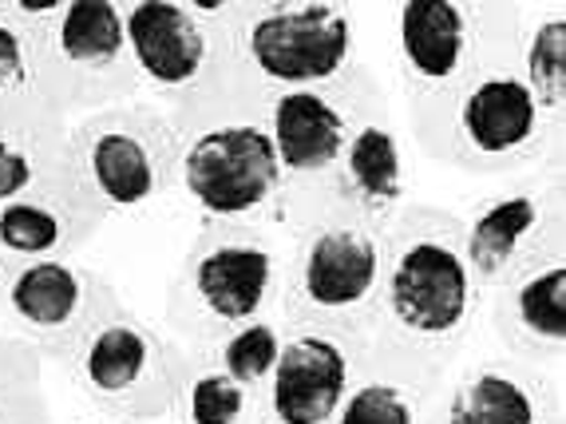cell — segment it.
<instances>
[{
  "label": "cell",
  "mask_w": 566,
  "mask_h": 424,
  "mask_svg": "<svg viewBox=\"0 0 566 424\" xmlns=\"http://www.w3.org/2000/svg\"><path fill=\"white\" fill-rule=\"evenodd\" d=\"M182 143L187 135L175 120L143 95L67 123L72 167L107 218L147 215L179 190Z\"/></svg>",
  "instance_id": "obj_9"
},
{
  "label": "cell",
  "mask_w": 566,
  "mask_h": 424,
  "mask_svg": "<svg viewBox=\"0 0 566 424\" xmlns=\"http://www.w3.org/2000/svg\"><path fill=\"white\" fill-rule=\"evenodd\" d=\"M558 421L555 385L511 358H483L460 369L436 424H551Z\"/></svg>",
  "instance_id": "obj_19"
},
{
  "label": "cell",
  "mask_w": 566,
  "mask_h": 424,
  "mask_svg": "<svg viewBox=\"0 0 566 424\" xmlns=\"http://www.w3.org/2000/svg\"><path fill=\"white\" fill-rule=\"evenodd\" d=\"M234 60L245 104L302 87H322L357 68V24L329 0H262L238 4Z\"/></svg>",
  "instance_id": "obj_7"
},
{
  "label": "cell",
  "mask_w": 566,
  "mask_h": 424,
  "mask_svg": "<svg viewBox=\"0 0 566 424\" xmlns=\"http://www.w3.org/2000/svg\"><path fill=\"white\" fill-rule=\"evenodd\" d=\"M67 167V123L52 112L0 115V207L32 195Z\"/></svg>",
  "instance_id": "obj_20"
},
{
  "label": "cell",
  "mask_w": 566,
  "mask_h": 424,
  "mask_svg": "<svg viewBox=\"0 0 566 424\" xmlns=\"http://www.w3.org/2000/svg\"><path fill=\"white\" fill-rule=\"evenodd\" d=\"M9 12L29 24L36 48L40 100L64 123L104 112L139 95L132 48L115 0H56L29 4L9 0Z\"/></svg>",
  "instance_id": "obj_4"
},
{
  "label": "cell",
  "mask_w": 566,
  "mask_h": 424,
  "mask_svg": "<svg viewBox=\"0 0 566 424\" xmlns=\"http://www.w3.org/2000/svg\"><path fill=\"white\" fill-rule=\"evenodd\" d=\"M416 139L432 159L468 175H515L538 159H558L563 147L515 64V48L475 68Z\"/></svg>",
  "instance_id": "obj_5"
},
{
  "label": "cell",
  "mask_w": 566,
  "mask_h": 424,
  "mask_svg": "<svg viewBox=\"0 0 566 424\" xmlns=\"http://www.w3.org/2000/svg\"><path fill=\"white\" fill-rule=\"evenodd\" d=\"M515 64L527 80L531 95L538 100L547 123L563 135L566 115V17L551 9L527 29V37L515 48Z\"/></svg>",
  "instance_id": "obj_21"
},
{
  "label": "cell",
  "mask_w": 566,
  "mask_h": 424,
  "mask_svg": "<svg viewBox=\"0 0 566 424\" xmlns=\"http://www.w3.org/2000/svg\"><path fill=\"white\" fill-rule=\"evenodd\" d=\"M40 107H44V100H40V84H36L32 32L29 24H20L12 17L9 0H4V17H0V115L40 112Z\"/></svg>",
  "instance_id": "obj_25"
},
{
  "label": "cell",
  "mask_w": 566,
  "mask_h": 424,
  "mask_svg": "<svg viewBox=\"0 0 566 424\" xmlns=\"http://www.w3.org/2000/svg\"><path fill=\"white\" fill-rule=\"evenodd\" d=\"M483 313L511 361L543 378L558 373L566 345V262L555 258L523 273L520 282L495 290L483 298Z\"/></svg>",
  "instance_id": "obj_18"
},
{
  "label": "cell",
  "mask_w": 566,
  "mask_h": 424,
  "mask_svg": "<svg viewBox=\"0 0 566 424\" xmlns=\"http://www.w3.org/2000/svg\"><path fill=\"white\" fill-rule=\"evenodd\" d=\"M119 302V290L80 258H0V333L32 345L40 361L67 365Z\"/></svg>",
  "instance_id": "obj_13"
},
{
  "label": "cell",
  "mask_w": 566,
  "mask_h": 424,
  "mask_svg": "<svg viewBox=\"0 0 566 424\" xmlns=\"http://www.w3.org/2000/svg\"><path fill=\"white\" fill-rule=\"evenodd\" d=\"M48 424H56V421H48ZM76 424H127V421H107V416H95V421H76Z\"/></svg>",
  "instance_id": "obj_28"
},
{
  "label": "cell",
  "mask_w": 566,
  "mask_h": 424,
  "mask_svg": "<svg viewBox=\"0 0 566 424\" xmlns=\"http://www.w3.org/2000/svg\"><path fill=\"white\" fill-rule=\"evenodd\" d=\"M254 401L258 396L222 369L195 361L167 424H254Z\"/></svg>",
  "instance_id": "obj_23"
},
{
  "label": "cell",
  "mask_w": 566,
  "mask_h": 424,
  "mask_svg": "<svg viewBox=\"0 0 566 424\" xmlns=\"http://www.w3.org/2000/svg\"><path fill=\"white\" fill-rule=\"evenodd\" d=\"M365 365V333L290 330L282 358L254 401V424H333Z\"/></svg>",
  "instance_id": "obj_15"
},
{
  "label": "cell",
  "mask_w": 566,
  "mask_h": 424,
  "mask_svg": "<svg viewBox=\"0 0 566 424\" xmlns=\"http://www.w3.org/2000/svg\"><path fill=\"white\" fill-rule=\"evenodd\" d=\"M377 107H385V92H380L377 76L360 64L333 84L265 100L262 120L285 175V203L277 227H302L317 210L353 132Z\"/></svg>",
  "instance_id": "obj_10"
},
{
  "label": "cell",
  "mask_w": 566,
  "mask_h": 424,
  "mask_svg": "<svg viewBox=\"0 0 566 424\" xmlns=\"http://www.w3.org/2000/svg\"><path fill=\"white\" fill-rule=\"evenodd\" d=\"M385 235L337 210L285 230L277 318L285 330L368 333L377 313Z\"/></svg>",
  "instance_id": "obj_6"
},
{
  "label": "cell",
  "mask_w": 566,
  "mask_h": 424,
  "mask_svg": "<svg viewBox=\"0 0 566 424\" xmlns=\"http://www.w3.org/2000/svg\"><path fill=\"white\" fill-rule=\"evenodd\" d=\"M515 40L507 17L460 0H408L397 12V56L412 132L428 127L436 112L468 84L475 68L500 56Z\"/></svg>",
  "instance_id": "obj_12"
},
{
  "label": "cell",
  "mask_w": 566,
  "mask_h": 424,
  "mask_svg": "<svg viewBox=\"0 0 566 424\" xmlns=\"http://www.w3.org/2000/svg\"><path fill=\"white\" fill-rule=\"evenodd\" d=\"M238 0H132L123 29L139 95L159 104L182 135L245 104L234 60Z\"/></svg>",
  "instance_id": "obj_2"
},
{
  "label": "cell",
  "mask_w": 566,
  "mask_h": 424,
  "mask_svg": "<svg viewBox=\"0 0 566 424\" xmlns=\"http://www.w3.org/2000/svg\"><path fill=\"white\" fill-rule=\"evenodd\" d=\"M52 409L44 396V369L0 373V424H48Z\"/></svg>",
  "instance_id": "obj_26"
},
{
  "label": "cell",
  "mask_w": 566,
  "mask_h": 424,
  "mask_svg": "<svg viewBox=\"0 0 566 424\" xmlns=\"http://www.w3.org/2000/svg\"><path fill=\"white\" fill-rule=\"evenodd\" d=\"M551 424H558V421H551Z\"/></svg>",
  "instance_id": "obj_31"
},
{
  "label": "cell",
  "mask_w": 566,
  "mask_h": 424,
  "mask_svg": "<svg viewBox=\"0 0 566 424\" xmlns=\"http://www.w3.org/2000/svg\"><path fill=\"white\" fill-rule=\"evenodd\" d=\"M405 207H408V183H405L400 135L392 127V120H388V107H377L353 132L349 147L340 155L337 170H333L329 187H325L322 203H317L313 215L337 210V215H349L357 223H365L377 235H388V227L397 223V215Z\"/></svg>",
  "instance_id": "obj_16"
},
{
  "label": "cell",
  "mask_w": 566,
  "mask_h": 424,
  "mask_svg": "<svg viewBox=\"0 0 566 424\" xmlns=\"http://www.w3.org/2000/svg\"><path fill=\"white\" fill-rule=\"evenodd\" d=\"M64 369L95 416L127 424H167L195 369V358L163 325H151L143 313L119 302L87 330Z\"/></svg>",
  "instance_id": "obj_8"
},
{
  "label": "cell",
  "mask_w": 566,
  "mask_h": 424,
  "mask_svg": "<svg viewBox=\"0 0 566 424\" xmlns=\"http://www.w3.org/2000/svg\"><path fill=\"white\" fill-rule=\"evenodd\" d=\"M0 17H4V0H0Z\"/></svg>",
  "instance_id": "obj_29"
},
{
  "label": "cell",
  "mask_w": 566,
  "mask_h": 424,
  "mask_svg": "<svg viewBox=\"0 0 566 424\" xmlns=\"http://www.w3.org/2000/svg\"><path fill=\"white\" fill-rule=\"evenodd\" d=\"M282 262L285 250L270 227L210 223L195 235L170 278L163 330L190 358H202L245 321L270 318V310H277Z\"/></svg>",
  "instance_id": "obj_3"
},
{
  "label": "cell",
  "mask_w": 566,
  "mask_h": 424,
  "mask_svg": "<svg viewBox=\"0 0 566 424\" xmlns=\"http://www.w3.org/2000/svg\"><path fill=\"white\" fill-rule=\"evenodd\" d=\"M285 333L290 330L282 325V318L245 321L242 330L222 338L210 353H202V358H195V361H207V365L222 369L227 378H234L238 385H245L258 396L265 381H270V373H274L277 358H282Z\"/></svg>",
  "instance_id": "obj_24"
},
{
  "label": "cell",
  "mask_w": 566,
  "mask_h": 424,
  "mask_svg": "<svg viewBox=\"0 0 566 424\" xmlns=\"http://www.w3.org/2000/svg\"><path fill=\"white\" fill-rule=\"evenodd\" d=\"M483 298L463 258L460 215L408 203L385 235L377 313L368 321V365L440 389L468 345Z\"/></svg>",
  "instance_id": "obj_1"
},
{
  "label": "cell",
  "mask_w": 566,
  "mask_h": 424,
  "mask_svg": "<svg viewBox=\"0 0 566 424\" xmlns=\"http://www.w3.org/2000/svg\"><path fill=\"white\" fill-rule=\"evenodd\" d=\"M428 401L432 393L424 385L400 378L392 369L365 365L340 401L333 424H424Z\"/></svg>",
  "instance_id": "obj_22"
},
{
  "label": "cell",
  "mask_w": 566,
  "mask_h": 424,
  "mask_svg": "<svg viewBox=\"0 0 566 424\" xmlns=\"http://www.w3.org/2000/svg\"><path fill=\"white\" fill-rule=\"evenodd\" d=\"M20 369H44V361L32 345L0 333V373H20Z\"/></svg>",
  "instance_id": "obj_27"
},
{
  "label": "cell",
  "mask_w": 566,
  "mask_h": 424,
  "mask_svg": "<svg viewBox=\"0 0 566 424\" xmlns=\"http://www.w3.org/2000/svg\"><path fill=\"white\" fill-rule=\"evenodd\" d=\"M0 258H4V250H0Z\"/></svg>",
  "instance_id": "obj_30"
},
{
  "label": "cell",
  "mask_w": 566,
  "mask_h": 424,
  "mask_svg": "<svg viewBox=\"0 0 566 424\" xmlns=\"http://www.w3.org/2000/svg\"><path fill=\"white\" fill-rule=\"evenodd\" d=\"M179 190L207 227H277L285 175L262 112L222 115L190 132L179 159Z\"/></svg>",
  "instance_id": "obj_11"
},
{
  "label": "cell",
  "mask_w": 566,
  "mask_h": 424,
  "mask_svg": "<svg viewBox=\"0 0 566 424\" xmlns=\"http://www.w3.org/2000/svg\"><path fill=\"white\" fill-rule=\"evenodd\" d=\"M104 223L107 210L95 203L67 155L56 179L0 207V250L4 258H76Z\"/></svg>",
  "instance_id": "obj_17"
},
{
  "label": "cell",
  "mask_w": 566,
  "mask_h": 424,
  "mask_svg": "<svg viewBox=\"0 0 566 424\" xmlns=\"http://www.w3.org/2000/svg\"><path fill=\"white\" fill-rule=\"evenodd\" d=\"M463 227V258L480 298L520 282L523 273L563 258V175H520L511 187L480 198Z\"/></svg>",
  "instance_id": "obj_14"
}]
</instances>
